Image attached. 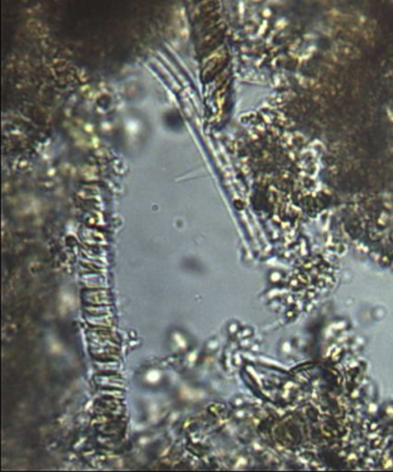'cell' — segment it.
Here are the masks:
<instances>
[{
    "instance_id": "cell-2",
    "label": "cell",
    "mask_w": 393,
    "mask_h": 472,
    "mask_svg": "<svg viewBox=\"0 0 393 472\" xmlns=\"http://www.w3.org/2000/svg\"><path fill=\"white\" fill-rule=\"evenodd\" d=\"M86 310L89 312V313H91V314L94 313V315H101L99 313H102V312H104V313H109V311H111V307L106 306V305H104V306L99 305L98 307L89 306L86 308Z\"/></svg>"
},
{
    "instance_id": "cell-1",
    "label": "cell",
    "mask_w": 393,
    "mask_h": 472,
    "mask_svg": "<svg viewBox=\"0 0 393 472\" xmlns=\"http://www.w3.org/2000/svg\"><path fill=\"white\" fill-rule=\"evenodd\" d=\"M359 113L365 137L363 186L352 201V228L375 251L393 258V67L374 81Z\"/></svg>"
}]
</instances>
